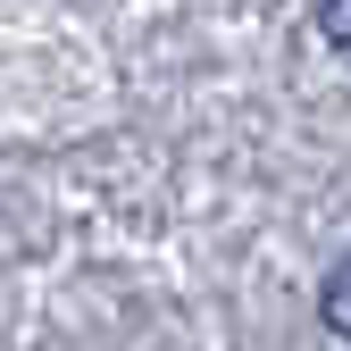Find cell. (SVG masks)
<instances>
[{
    "label": "cell",
    "instance_id": "cell-1",
    "mask_svg": "<svg viewBox=\"0 0 351 351\" xmlns=\"http://www.w3.org/2000/svg\"><path fill=\"white\" fill-rule=\"evenodd\" d=\"M326 326H335V335L351 343V259H343V268L326 276Z\"/></svg>",
    "mask_w": 351,
    "mask_h": 351
},
{
    "label": "cell",
    "instance_id": "cell-2",
    "mask_svg": "<svg viewBox=\"0 0 351 351\" xmlns=\"http://www.w3.org/2000/svg\"><path fill=\"white\" fill-rule=\"evenodd\" d=\"M318 34H326L335 51L351 59V0H318Z\"/></svg>",
    "mask_w": 351,
    "mask_h": 351
}]
</instances>
